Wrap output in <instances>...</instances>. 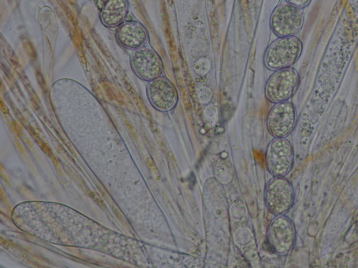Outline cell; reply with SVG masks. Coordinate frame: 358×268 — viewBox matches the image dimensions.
Instances as JSON below:
<instances>
[{
  "mask_svg": "<svg viewBox=\"0 0 358 268\" xmlns=\"http://www.w3.org/2000/svg\"><path fill=\"white\" fill-rule=\"evenodd\" d=\"M14 224L23 232L55 244L95 250L131 262L136 245L64 204L31 201L16 205Z\"/></svg>",
  "mask_w": 358,
  "mask_h": 268,
  "instance_id": "6da1fadb",
  "label": "cell"
},
{
  "mask_svg": "<svg viewBox=\"0 0 358 268\" xmlns=\"http://www.w3.org/2000/svg\"><path fill=\"white\" fill-rule=\"evenodd\" d=\"M302 43L296 36L279 37L267 47L264 63L271 70L291 67L299 58Z\"/></svg>",
  "mask_w": 358,
  "mask_h": 268,
  "instance_id": "7a4b0ae2",
  "label": "cell"
},
{
  "mask_svg": "<svg viewBox=\"0 0 358 268\" xmlns=\"http://www.w3.org/2000/svg\"><path fill=\"white\" fill-rule=\"evenodd\" d=\"M294 188L285 177H273L266 184L264 201L268 211L273 215L285 214L292 207Z\"/></svg>",
  "mask_w": 358,
  "mask_h": 268,
  "instance_id": "3957f363",
  "label": "cell"
},
{
  "mask_svg": "<svg viewBox=\"0 0 358 268\" xmlns=\"http://www.w3.org/2000/svg\"><path fill=\"white\" fill-rule=\"evenodd\" d=\"M296 237L294 225L285 214L275 216L268 225L267 242L271 249L279 255H287L292 251Z\"/></svg>",
  "mask_w": 358,
  "mask_h": 268,
  "instance_id": "277c9868",
  "label": "cell"
},
{
  "mask_svg": "<svg viewBox=\"0 0 358 268\" xmlns=\"http://www.w3.org/2000/svg\"><path fill=\"white\" fill-rule=\"evenodd\" d=\"M299 80V73L294 68L275 70L265 85L266 99L273 103L288 100L296 91Z\"/></svg>",
  "mask_w": 358,
  "mask_h": 268,
  "instance_id": "5b68a950",
  "label": "cell"
},
{
  "mask_svg": "<svg viewBox=\"0 0 358 268\" xmlns=\"http://www.w3.org/2000/svg\"><path fill=\"white\" fill-rule=\"evenodd\" d=\"M266 165L273 177H285L291 170L294 163V151L286 137H274L266 151Z\"/></svg>",
  "mask_w": 358,
  "mask_h": 268,
  "instance_id": "8992f818",
  "label": "cell"
},
{
  "mask_svg": "<svg viewBox=\"0 0 358 268\" xmlns=\"http://www.w3.org/2000/svg\"><path fill=\"white\" fill-rule=\"evenodd\" d=\"M303 24L301 8L289 3L277 6L270 18V27L278 37L294 36Z\"/></svg>",
  "mask_w": 358,
  "mask_h": 268,
  "instance_id": "52a82bcc",
  "label": "cell"
},
{
  "mask_svg": "<svg viewBox=\"0 0 358 268\" xmlns=\"http://www.w3.org/2000/svg\"><path fill=\"white\" fill-rule=\"evenodd\" d=\"M296 122V109L289 100L275 103L266 119L267 129L273 137H287L292 132Z\"/></svg>",
  "mask_w": 358,
  "mask_h": 268,
  "instance_id": "ba28073f",
  "label": "cell"
},
{
  "mask_svg": "<svg viewBox=\"0 0 358 268\" xmlns=\"http://www.w3.org/2000/svg\"><path fill=\"white\" fill-rule=\"evenodd\" d=\"M131 66L139 78L148 82L160 77L163 70L162 61L157 53L143 47L134 51Z\"/></svg>",
  "mask_w": 358,
  "mask_h": 268,
  "instance_id": "9c48e42d",
  "label": "cell"
},
{
  "mask_svg": "<svg viewBox=\"0 0 358 268\" xmlns=\"http://www.w3.org/2000/svg\"><path fill=\"white\" fill-rule=\"evenodd\" d=\"M147 96L152 106L160 112L172 110L178 100V92L174 85L162 77L149 82Z\"/></svg>",
  "mask_w": 358,
  "mask_h": 268,
  "instance_id": "30bf717a",
  "label": "cell"
},
{
  "mask_svg": "<svg viewBox=\"0 0 358 268\" xmlns=\"http://www.w3.org/2000/svg\"><path fill=\"white\" fill-rule=\"evenodd\" d=\"M116 38L118 43L123 47L136 50L146 44L148 35L142 24L132 20L123 22L118 26Z\"/></svg>",
  "mask_w": 358,
  "mask_h": 268,
  "instance_id": "8fae6325",
  "label": "cell"
},
{
  "mask_svg": "<svg viewBox=\"0 0 358 268\" xmlns=\"http://www.w3.org/2000/svg\"><path fill=\"white\" fill-rule=\"evenodd\" d=\"M128 10L126 0H105L101 8L100 20L105 27H118L124 22Z\"/></svg>",
  "mask_w": 358,
  "mask_h": 268,
  "instance_id": "7c38bea8",
  "label": "cell"
},
{
  "mask_svg": "<svg viewBox=\"0 0 358 268\" xmlns=\"http://www.w3.org/2000/svg\"><path fill=\"white\" fill-rule=\"evenodd\" d=\"M210 68V64L206 57L199 58L194 64V69L199 75L207 74Z\"/></svg>",
  "mask_w": 358,
  "mask_h": 268,
  "instance_id": "4fadbf2b",
  "label": "cell"
},
{
  "mask_svg": "<svg viewBox=\"0 0 358 268\" xmlns=\"http://www.w3.org/2000/svg\"><path fill=\"white\" fill-rule=\"evenodd\" d=\"M196 94L200 103H208L212 98L213 94L210 89L206 86H199L196 88Z\"/></svg>",
  "mask_w": 358,
  "mask_h": 268,
  "instance_id": "5bb4252c",
  "label": "cell"
},
{
  "mask_svg": "<svg viewBox=\"0 0 358 268\" xmlns=\"http://www.w3.org/2000/svg\"><path fill=\"white\" fill-rule=\"evenodd\" d=\"M311 0H286V1L299 8H305L307 6Z\"/></svg>",
  "mask_w": 358,
  "mask_h": 268,
  "instance_id": "9a60e30c",
  "label": "cell"
}]
</instances>
